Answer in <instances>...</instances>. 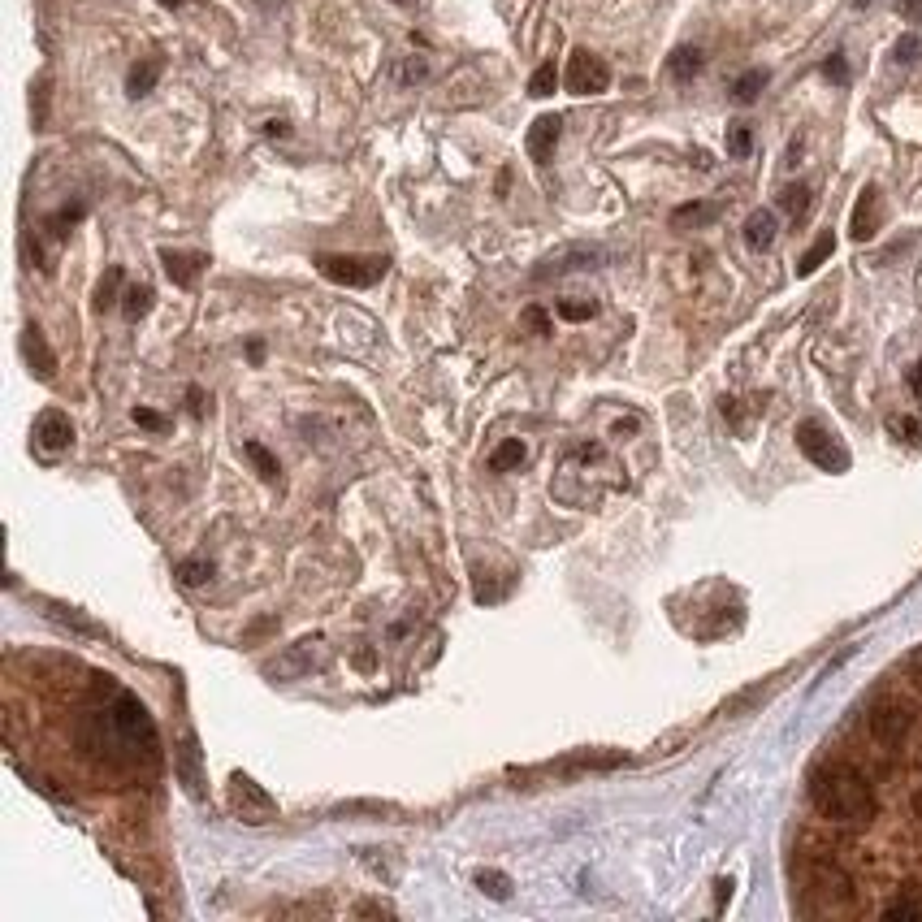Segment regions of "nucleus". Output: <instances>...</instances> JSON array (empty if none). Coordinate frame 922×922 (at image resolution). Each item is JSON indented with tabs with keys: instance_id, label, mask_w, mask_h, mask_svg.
<instances>
[{
	"instance_id": "20",
	"label": "nucleus",
	"mask_w": 922,
	"mask_h": 922,
	"mask_svg": "<svg viewBox=\"0 0 922 922\" xmlns=\"http://www.w3.org/2000/svg\"><path fill=\"white\" fill-rule=\"evenodd\" d=\"M83 217H87V204H83V200L65 204L61 213H52V217L44 221L48 239H52V243H65V239H70V230H74V226H78V221H83Z\"/></svg>"
},
{
	"instance_id": "43",
	"label": "nucleus",
	"mask_w": 922,
	"mask_h": 922,
	"mask_svg": "<svg viewBox=\"0 0 922 922\" xmlns=\"http://www.w3.org/2000/svg\"><path fill=\"white\" fill-rule=\"evenodd\" d=\"M265 135L269 139H286V135H291V126H286V122H265Z\"/></svg>"
},
{
	"instance_id": "3",
	"label": "nucleus",
	"mask_w": 922,
	"mask_h": 922,
	"mask_svg": "<svg viewBox=\"0 0 922 922\" xmlns=\"http://www.w3.org/2000/svg\"><path fill=\"white\" fill-rule=\"evenodd\" d=\"M801 888H806L810 897L819 901V910H832V914L836 910H849V905L858 901V884H853V875L840 862H832V858H810Z\"/></svg>"
},
{
	"instance_id": "9",
	"label": "nucleus",
	"mask_w": 922,
	"mask_h": 922,
	"mask_svg": "<svg viewBox=\"0 0 922 922\" xmlns=\"http://www.w3.org/2000/svg\"><path fill=\"white\" fill-rule=\"evenodd\" d=\"M35 446H39L44 455L70 451V446H74V425H70V416L57 412V407L39 412V420H35Z\"/></svg>"
},
{
	"instance_id": "27",
	"label": "nucleus",
	"mask_w": 922,
	"mask_h": 922,
	"mask_svg": "<svg viewBox=\"0 0 922 922\" xmlns=\"http://www.w3.org/2000/svg\"><path fill=\"white\" fill-rule=\"evenodd\" d=\"M122 278H126V269L122 265H113L109 273H104L100 278V286H96V312H109L113 304H117V291H122Z\"/></svg>"
},
{
	"instance_id": "18",
	"label": "nucleus",
	"mask_w": 922,
	"mask_h": 922,
	"mask_svg": "<svg viewBox=\"0 0 922 922\" xmlns=\"http://www.w3.org/2000/svg\"><path fill=\"white\" fill-rule=\"evenodd\" d=\"M775 234H780V221H775L771 208H758V213L745 217V243L754 247V252H767L775 243Z\"/></svg>"
},
{
	"instance_id": "16",
	"label": "nucleus",
	"mask_w": 922,
	"mask_h": 922,
	"mask_svg": "<svg viewBox=\"0 0 922 922\" xmlns=\"http://www.w3.org/2000/svg\"><path fill=\"white\" fill-rule=\"evenodd\" d=\"M602 252H594V247H568V252H559V256H550L537 265L533 278L542 282V278H559V273H572V269H585V265H598Z\"/></svg>"
},
{
	"instance_id": "21",
	"label": "nucleus",
	"mask_w": 922,
	"mask_h": 922,
	"mask_svg": "<svg viewBox=\"0 0 922 922\" xmlns=\"http://www.w3.org/2000/svg\"><path fill=\"white\" fill-rule=\"evenodd\" d=\"M719 217V204H710V200H697V204H684V208H676V213H671V226L676 230H697V226H710V221Z\"/></svg>"
},
{
	"instance_id": "5",
	"label": "nucleus",
	"mask_w": 922,
	"mask_h": 922,
	"mask_svg": "<svg viewBox=\"0 0 922 922\" xmlns=\"http://www.w3.org/2000/svg\"><path fill=\"white\" fill-rule=\"evenodd\" d=\"M316 269H321L329 282H338V286H377L390 273V260L386 256H334V252H321L316 256Z\"/></svg>"
},
{
	"instance_id": "45",
	"label": "nucleus",
	"mask_w": 922,
	"mask_h": 922,
	"mask_svg": "<svg viewBox=\"0 0 922 922\" xmlns=\"http://www.w3.org/2000/svg\"><path fill=\"white\" fill-rule=\"evenodd\" d=\"M247 355H252V364H260V360H265V342L252 338V342H247Z\"/></svg>"
},
{
	"instance_id": "40",
	"label": "nucleus",
	"mask_w": 922,
	"mask_h": 922,
	"mask_svg": "<svg viewBox=\"0 0 922 922\" xmlns=\"http://www.w3.org/2000/svg\"><path fill=\"white\" fill-rule=\"evenodd\" d=\"M888 425L897 429V433H905L910 442H922V420H914V416H892Z\"/></svg>"
},
{
	"instance_id": "46",
	"label": "nucleus",
	"mask_w": 922,
	"mask_h": 922,
	"mask_svg": "<svg viewBox=\"0 0 922 922\" xmlns=\"http://www.w3.org/2000/svg\"><path fill=\"white\" fill-rule=\"evenodd\" d=\"M910 667H914V680H918V689H922V650H914V658H910Z\"/></svg>"
},
{
	"instance_id": "34",
	"label": "nucleus",
	"mask_w": 922,
	"mask_h": 922,
	"mask_svg": "<svg viewBox=\"0 0 922 922\" xmlns=\"http://www.w3.org/2000/svg\"><path fill=\"white\" fill-rule=\"evenodd\" d=\"M823 78H827V83H836V87L849 83V61H845V52H832V57L823 61Z\"/></svg>"
},
{
	"instance_id": "42",
	"label": "nucleus",
	"mask_w": 922,
	"mask_h": 922,
	"mask_svg": "<svg viewBox=\"0 0 922 922\" xmlns=\"http://www.w3.org/2000/svg\"><path fill=\"white\" fill-rule=\"evenodd\" d=\"M637 429H641V420H637V416L615 420V425H611V438H624V433H637Z\"/></svg>"
},
{
	"instance_id": "39",
	"label": "nucleus",
	"mask_w": 922,
	"mask_h": 922,
	"mask_svg": "<svg viewBox=\"0 0 922 922\" xmlns=\"http://www.w3.org/2000/svg\"><path fill=\"white\" fill-rule=\"evenodd\" d=\"M884 918H922V901H892L884 905Z\"/></svg>"
},
{
	"instance_id": "23",
	"label": "nucleus",
	"mask_w": 922,
	"mask_h": 922,
	"mask_svg": "<svg viewBox=\"0 0 922 922\" xmlns=\"http://www.w3.org/2000/svg\"><path fill=\"white\" fill-rule=\"evenodd\" d=\"M832 252H836V234H832V230H823V234H819V239H814V243H810V252H806V256H801V260H797V273H801V278H810V273H814V269H819V265H823V260H827V256H832Z\"/></svg>"
},
{
	"instance_id": "1",
	"label": "nucleus",
	"mask_w": 922,
	"mask_h": 922,
	"mask_svg": "<svg viewBox=\"0 0 922 922\" xmlns=\"http://www.w3.org/2000/svg\"><path fill=\"white\" fill-rule=\"evenodd\" d=\"M78 745L87 758L104 762V767H122V762H139L156 754V728L152 715L139 697L130 693H113L109 706L87 710L78 723Z\"/></svg>"
},
{
	"instance_id": "51",
	"label": "nucleus",
	"mask_w": 922,
	"mask_h": 922,
	"mask_svg": "<svg viewBox=\"0 0 922 922\" xmlns=\"http://www.w3.org/2000/svg\"><path fill=\"white\" fill-rule=\"evenodd\" d=\"M866 5H871V0H858V9H866Z\"/></svg>"
},
{
	"instance_id": "36",
	"label": "nucleus",
	"mask_w": 922,
	"mask_h": 922,
	"mask_svg": "<svg viewBox=\"0 0 922 922\" xmlns=\"http://www.w3.org/2000/svg\"><path fill=\"white\" fill-rule=\"evenodd\" d=\"M520 321H524V329H533V334H550V316H546V308H524L520 312Z\"/></svg>"
},
{
	"instance_id": "14",
	"label": "nucleus",
	"mask_w": 922,
	"mask_h": 922,
	"mask_svg": "<svg viewBox=\"0 0 922 922\" xmlns=\"http://www.w3.org/2000/svg\"><path fill=\"white\" fill-rule=\"evenodd\" d=\"M879 187H862V195H858V204H853V217H849V234L858 243H866V239H875L879 234Z\"/></svg>"
},
{
	"instance_id": "38",
	"label": "nucleus",
	"mask_w": 922,
	"mask_h": 922,
	"mask_svg": "<svg viewBox=\"0 0 922 922\" xmlns=\"http://www.w3.org/2000/svg\"><path fill=\"white\" fill-rule=\"evenodd\" d=\"M135 420H139L143 429H152V433H165L169 429V420L161 412H152V407H135Z\"/></svg>"
},
{
	"instance_id": "15",
	"label": "nucleus",
	"mask_w": 922,
	"mask_h": 922,
	"mask_svg": "<svg viewBox=\"0 0 922 922\" xmlns=\"http://www.w3.org/2000/svg\"><path fill=\"white\" fill-rule=\"evenodd\" d=\"M325 658H329L325 641H299L295 650L282 658V663H273V676H304L308 667H321Z\"/></svg>"
},
{
	"instance_id": "24",
	"label": "nucleus",
	"mask_w": 922,
	"mask_h": 922,
	"mask_svg": "<svg viewBox=\"0 0 922 922\" xmlns=\"http://www.w3.org/2000/svg\"><path fill=\"white\" fill-rule=\"evenodd\" d=\"M767 83H771V74H767V70H749V74H741V78L732 83V100H736V104H754V100L762 96V87H767Z\"/></svg>"
},
{
	"instance_id": "6",
	"label": "nucleus",
	"mask_w": 922,
	"mask_h": 922,
	"mask_svg": "<svg viewBox=\"0 0 922 922\" xmlns=\"http://www.w3.org/2000/svg\"><path fill=\"white\" fill-rule=\"evenodd\" d=\"M797 446H801V455H806L810 464H819L823 472H845V468H849L845 442H840L832 429L814 425V420H806V425L797 429Z\"/></svg>"
},
{
	"instance_id": "33",
	"label": "nucleus",
	"mask_w": 922,
	"mask_h": 922,
	"mask_svg": "<svg viewBox=\"0 0 922 922\" xmlns=\"http://www.w3.org/2000/svg\"><path fill=\"white\" fill-rule=\"evenodd\" d=\"M555 312L563 316V321H594L598 304H594V299H559Z\"/></svg>"
},
{
	"instance_id": "32",
	"label": "nucleus",
	"mask_w": 922,
	"mask_h": 922,
	"mask_svg": "<svg viewBox=\"0 0 922 922\" xmlns=\"http://www.w3.org/2000/svg\"><path fill=\"white\" fill-rule=\"evenodd\" d=\"M477 888H481L490 901H507V897H511V879H507L503 871H481V875H477Z\"/></svg>"
},
{
	"instance_id": "8",
	"label": "nucleus",
	"mask_w": 922,
	"mask_h": 922,
	"mask_svg": "<svg viewBox=\"0 0 922 922\" xmlns=\"http://www.w3.org/2000/svg\"><path fill=\"white\" fill-rule=\"evenodd\" d=\"M230 801H234V814H239L243 823H269L273 814H278L273 797L252 780V775H234L230 780Z\"/></svg>"
},
{
	"instance_id": "29",
	"label": "nucleus",
	"mask_w": 922,
	"mask_h": 922,
	"mask_svg": "<svg viewBox=\"0 0 922 922\" xmlns=\"http://www.w3.org/2000/svg\"><path fill=\"white\" fill-rule=\"evenodd\" d=\"M243 455L247 459H252V468L260 472V477H265V481H278V459H273L269 451H265V446H260V442H243Z\"/></svg>"
},
{
	"instance_id": "41",
	"label": "nucleus",
	"mask_w": 922,
	"mask_h": 922,
	"mask_svg": "<svg viewBox=\"0 0 922 922\" xmlns=\"http://www.w3.org/2000/svg\"><path fill=\"white\" fill-rule=\"evenodd\" d=\"M187 407H191V416H204V412H208V407H204V390H200V386H191V390H187Z\"/></svg>"
},
{
	"instance_id": "11",
	"label": "nucleus",
	"mask_w": 922,
	"mask_h": 922,
	"mask_svg": "<svg viewBox=\"0 0 922 922\" xmlns=\"http://www.w3.org/2000/svg\"><path fill=\"white\" fill-rule=\"evenodd\" d=\"M22 355H26V364H31V373L39 381L57 377V351L48 347V338H44V329H39V325H26L22 329Z\"/></svg>"
},
{
	"instance_id": "4",
	"label": "nucleus",
	"mask_w": 922,
	"mask_h": 922,
	"mask_svg": "<svg viewBox=\"0 0 922 922\" xmlns=\"http://www.w3.org/2000/svg\"><path fill=\"white\" fill-rule=\"evenodd\" d=\"M866 732H871V741L884 754H892V749H901L914 736V706H905L901 697H879L866 710Z\"/></svg>"
},
{
	"instance_id": "7",
	"label": "nucleus",
	"mask_w": 922,
	"mask_h": 922,
	"mask_svg": "<svg viewBox=\"0 0 922 922\" xmlns=\"http://www.w3.org/2000/svg\"><path fill=\"white\" fill-rule=\"evenodd\" d=\"M563 83H568L572 96H602V91L611 87V65L602 61L598 52L576 48L572 61H568V74H563Z\"/></svg>"
},
{
	"instance_id": "49",
	"label": "nucleus",
	"mask_w": 922,
	"mask_h": 922,
	"mask_svg": "<svg viewBox=\"0 0 922 922\" xmlns=\"http://www.w3.org/2000/svg\"><path fill=\"white\" fill-rule=\"evenodd\" d=\"M161 5H165V9H182V5H187V0H161Z\"/></svg>"
},
{
	"instance_id": "13",
	"label": "nucleus",
	"mask_w": 922,
	"mask_h": 922,
	"mask_svg": "<svg viewBox=\"0 0 922 922\" xmlns=\"http://www.w3.org/2000/svg\"><path fill=\"white\" fill-rule=\"evenodd\" d=\"M161 265H165V273H169V282L182 286V291H191V286L200 282L208 256H204V252H174V247H165V252H161Z\"/></svg>"
},
{
	"instance_id": "19",
	"label": "nucleus",
	"mask_w": 922,
	"mask_h": 922,
	"mask_svg": "<svg viewBox=\"0 0 922 922\" xmlns=\"http://www.w3.org/2000/svg\"><path fill=\"white\" fill-rule=\"evenodd\" d=\"M702 48H693V44H684V48H676L667 57V74L676 78V83H693L697 74H702Z\"/></svg>"
},
{
	"instance_id": "52",
	"label": "nucleus",
	"mask_w": 922,
	"mask_h": 922,
	"mask_svg": "<svg viewBox=\"0 0 922 922\" xmlns=\"http://www.w3.org/2000/svg\"><path fill=\"white\" fill-rule=\"evenodd\" d=\"M394 5H412V0H394Z\"/></svg>"
},
{
	"instance_id": "47",
	"label": "nucleus",
	"mask_w": 922,
	"mask_h": 922,
	"mask_svg": "<svg viewBox=\"0 0 922 922\" xmlns=\"http://www.w3.org/2000/svg\"><path fill=\"white\" fill-rule=\"evenodd\" d=\"M897 5H901V9H905V13H914V9H918V5H922V0H897Z\"/></svg>"
},
{
	"instance_id": "22",
	"label": "nucleus",
	"mask_w": 922,
	"mask_h": 922,
	"mask_svg": "<svg viewBox=\"0 0 922 922\" xmlns=\"http://www.w3.org/2000/svg\"><path fill=\"white\" fill-rule=\"evenodd\" d=\"M152 286H126V295H122V316H126V321L130 325H135V321H143V316H148L152 312Z\"/></svg>"
},
{
	"instance_id": "10",
	"label": "nucleus",
	"mask_w": 922,
	"mask_h": 922,
	"mask_svg": "<svg viewBox=\"0 0 922 922\" xmlns=\"http://www.w3.org/2000/svg\"><path fill=\"white\" fill-rule=\"evenodd\" d=\"M174 771H178V780L187 784L191 797H204V754H200V741H195L191 732L182 736V745L174 749Z\"/></svg>"
},
{
	"instance_id": "30",
	"label": "nucleus",
	"mask_w": 922,
	"mask_h": 922,
	"mask_svg": "<svg viewBox=\"0 0 922 922\" xmlns=\"http://www.w3.org/2000/svg\"><path fill=\"white\" fill-rule=\"evenodd\" d=\"M178 581L187 585V589H200L213 581V563H204V559H187V563H178Z\"/></svg>"
},
{
	"instance_id": "26",
	"label": "nucleus",
	"mask_w": 922,
	"mask_h": 922,
	"mask_svg": "<svg viewBox=\"0 0 922 922\" xmlns=\"http://www.w3.org/2000/svg\"><path fill=\"white\" fill-rule=\"evenodd\" d=\"M780 208L793 221H806V213H810V187L806 182H793V187H784L780 191Z\"/></svg>"
},
{
	"instance_id": "25",
	"label": "nucleus",
	"mask_w": 922,
	"mask_h": 922,
	"mask_svg": "<svg viewBox=\"0 0 922 922\" xmlns=\"http://www.w3.org/2000/svg\"><path fill=\"white\" fill-rule=\"evenodd\" d=\"M524 459H529V446H524L520 438H507V442L490 455V468H494V472H511V468H520Z\"/></svg>"
},
{
	"instance_id": "2",
	"label": "nucleus",
	"mask_w": 922,
	"mask_h": 922,
	"mask_svg": "<svg viewBox=\"0 0 922 922\" xmlns=\"http://www.w3.org/2000/svg\"><path fill=\"white\" fill-rule=\"evenodd\" d=\"M810 801L827 823L836 827H866L879 814V797L871 775L849 767V762H823L810 775Z\"/></svg>"
},
{
	"instance_id": "50",
	"label": "nucleus",
	"mask_w": 922,
	"mask_h": 922,
	"mask_svg": "<svg viewBox=\"0 0 922 922\" xmlns=\"http://www.w3.org/2000/svg\"><path fill=\"white\" fill-rule=\"evenodd\" d=\"M914 762H918V767H922V741H918V754H914Z\"/></svg>"
},
{
	"instance_id": "31",
	"label": "nucleus",
	"mask_w": 922,
	"mask_h": 922,
	"mask_svg": "<svg viewBox=\"0 0 922 922\" xmlns=\"http://www.w3.org/2000/svg\"><path fill=\"white\" fill-rule=\"evenodd\" d=\"M749 152H754V130H749L745 122H732V126H728V156L745 161Z\"/></svg>"
},
{
	"instance_id": "12",
	"label": "nucleus",
	"mask_w": 922,
	"mask_h": 922,
	"mask_svg": "<svg viewBox=\"0 0 922 922\" xmlns=\"http://www.w3.org/2000/svg\"><path fill=\"white\" fill-rule=\"evenodd\" d=\"M563 135V117L559 113H542L537 122L529 126V139H524V148H529V156L537 165H546L550 156H555V143Z\"/></svg>"
},
{
	"instance_id": "35",
	"label": "nucleus",
	"mask_w": 922,
	"mask_h": 922,
	"mask_svg": "<svg viewBox=\"0 0 922 922\" xmlns=\"http://www.w3.org/2000/svg\"><path fill=\"white\" fill-rule=\"evenodd\" d=\"M918 52H922V39L910 31V35H901V39H897L892 57H897V65H914V61H918Z\"/></svg>"
},
{
	"instance_id": "17",
	"label": "nucleus",
	"mask_w": 922,
	"mask_h": 922,
	"mask_svg": "<svg viewBox=\"0 0 922 922\" xmlns=\"http://www.w3.org/2000/svg\"><path fill=\"white\" fill-rule=\"evenodd\" d=\"M161 57H148V61H135L130 65V74H126V96L130 100H143V96H152L156 83H161Z\"/></svg>"
},
{
	"instance_id": "37",
	"label": "nucleus",
	"mask_w": 922,
	"mask_h": 922,
	"mask_svg": "<svg viewBox=\"0 0 922 922\" xmlns=\"http://www.w3.org/2000/svg\"><path fill=\"white\" fill-rule=\"evenodd\" d=\"M425 78H429V65L420 61V57L403 61V70H399V83H425Z\"/></svg>"
},
{
	"instance_id": "44",
	"label": "nucleus",
	"mask_w": 922,
	"mask_h": 922,
	"mask_svg": "<svg viewBox=\"0 0 922 922\" xmlns=\"http://www.w3.org/2000/svg\"><path fill=\"white\" fill-rule=\"evenodd\" d=\"M905 381H910V390H914V394H918V399H922V360H918V364L910 368V377H905Z\"/></svg>"
},
{
	"instance_id": "28",
	"label": "nucleus",
	"mask_w": 922,
	"mask_h": 922,
	"mask_svg": "<svg viewBox=\"0 0 922 922\" xmlns=\"http://www.w3.org/2000/svg\"><path fill=\"white\" fill-rule=\"evenodd\" d=\"M555 87H559L555 61H542V65L533 70V78H529V96H533V100H546V96H555Z\"/></svg>"
},
{
	"instance_id": "48",
	"label": "nucleus",
	"mask_w": 922,
	"mask_h": 922,
	"mask_svg": "<svg viewBox=\"0 0 922 922\" xmlns=\"http://www.w3.org/2000/svg\"><path fill=\"white\" fill-rule=\"evenodd\" d=\"M910 806H914V814H918V819H922V788H918V793H914V801H910Z\"/></svg>"
}]
</instances>
